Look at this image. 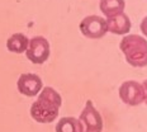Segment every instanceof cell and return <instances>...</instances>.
<instances>
[{"instance_id":"cell-1","label":"cell","mask_w":147,"mask_h":132,"mask_svg":"<svg viewBox=\"0 0 147 132\" xmlns=\"http://www.w3.org/2000/svg\"><path fill=\"white\" fill-rule=\"evenodd\" d=\"M62 98L55 88L45 87L30 106V117L38 123H51L59 117Z\"/></svg>"},{"instance_id":"cell-2","label":"cell","mask_w":147,"mask_h":132,"mask_svg":"<svg viewBox=\"0 0 147 132\" xmlns=\"http://www.w3.org/2000/svg\"><path fill=\"white\" fill-rule=\"evenodd\" d=\"M122 53L127 62L133 67L147 66V41L138 35H128L119 43Z\"/></svg>"},{"instance_id":"cell-3","label":"cell","mask_w":147,"mask_h":132,"mask_svg":"<svg viewBox=\"0 0 147 132\" xmlns=\"http://www.w3.org/2000/svg\"><path fill=\"white\" fill-rule=\"evenodd\" d=\"M51 53V47L48 41L42 36H36L29 39L26 56L34 65H42L48 60Z\"/></svg>"},{"instance_id":"cell-4","label":"cell","mask_w":147,"mask_h":132,"mask_svg":"<svg viewBox=\"0 0 147 132\" xmlns=\"http://www.w3.org/2000/svg\"><path fill=\"white\" fill-rule=\"evenodd\" d=\"M80 32L82 36L90 39L103 38L108 32L107 22L103 17L99 15H88L80 23Z\"/></svg>"},{"instance_id":"cell-5","label":"cell","mask_w":147,"mask_h":132,"mask_svg":"<svg viewBox=\"0 0 147 132\" xmlns=\"http://www.w3.org/2000/svg\"><path fill=\"white\" fill-rule=\"evenodd\" d=\"M118 91L122 102L131 107L140 106V104L145 102V91H143L142 84H140V83L134 80L124 81L119 87Z\"/></svg>"},{"instance_id":"cell-6","label":"cell","mask_w":147,"mask_h":132,"mask_svg":"<svg viewBox=\"0 0 147 132\" xmlns=\"http://www.w3.org/2000/svg\"><path fill=\"white\" fill-rule=\"evenodd\" d=\"M80 122L84 126V132H102L103 131V117L99 113L91 100L85 103L84 109L81 110Z\"/></svg>"},{"instance_id":"cell-7","label":"cell","mask_w":147,"mask_h":132,"mask_svg":"<svg viewBox=\"0 0 147 132\" xmlns=\"http://www.w3.org/2000/svg\"><path fill=\"white\" fill-rule=\"evenodd\" d=\"M17 88L20 94L26 97H36L43 88L42 79L37 74L24 72L18 78Z\"/></svg>"},{"instance_id":"cell-8","label":"cell","mask_w":147,"mask_h":132,"mask_svg":"<svg viewBox=\"0 0 147 132\" xmlns=\"http://www.w3.org/2000/svg\"><path fill=\"white\" fill-rule=\"evenodd\" d=\"M105 22H107L108 32L113 33V35H119V36L127 35L131 30V26H132L129 17H128L124 12L121 14L114 15V17L107 18Z\"/></svg>"},{"instance_id":"cell-9","label":"cell","mask_w":147,"mask_h":132,"mask_svg":"<svg viewBox=\"0 0 147 132\" xmlns=\"http://www.w3.org/2000/svg\"><path fill=\"white\" fill-rule=\"evenodd\" d=\"M29 38L23 33H14L7 39L8 51L13 53H24L28 48Z\"/></svg>"},{"instance_id":"cell-10","label":"cell","mask_w":147,"mask_h":132,"mask_svg":"<svg viewBox=\"0 0 147 132\" xmlns=\"http://www.w3.org/2000/svg\"><path fill=\"white\" fill-rule=\"evenodd\" d=\"M124 7H125L124 0H100L99 3L100 10L107 18L123 13Z\"/></svg>"},{"instance_id":"cell-11","label":"cell","mask_w":147,"mask_h":132,"mask_svg":"<svg viewBox=\"0 0 147 132\" xmlns=\"http://www.w3.org/2000/svg\"><path fill=\"white\" fill-rule=\"evenodd\" d=\"M56 132H84V126L79 118L63 117L57 122Z\"/></svg>"},{"instance_id":"cell-12","label":"cell","mask_w":147,"mask_h":132,"mask_svg":"<svg viewBox=\"0 0 147 132\" xmlns=\"http://www.w3.org/2000/svg\"><path fill=\"white\" fill-rule=\"evenodd\" d=\"M141 30H142V33L147 37V17L143 18L142 22H141Z\"/></svg>"},{"instance_id":"cell-13","label":"cell","mask_w":147,"mask_h":132,"mask_svg":"<svg viewBox=\"0 0 147 132\" xmlns=\"http://www.w3.org/2000/svg\"><path fill=\"white\" fill-rule=\"evenodd\" d=\"M142 87H143V91H145V102L147 104V79L142 83Z\"/></svg>"}]
</instances>
